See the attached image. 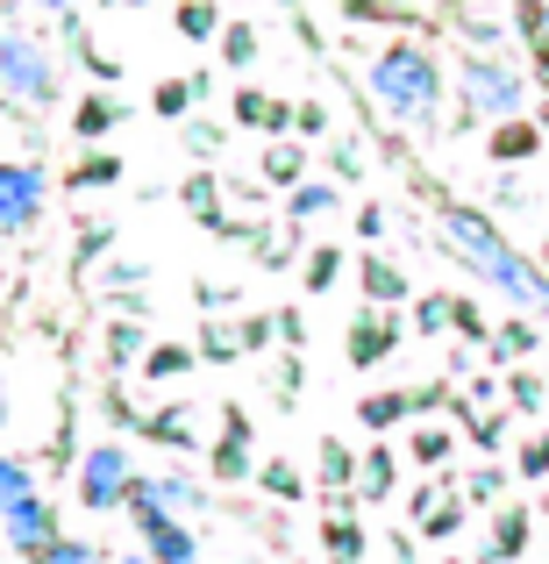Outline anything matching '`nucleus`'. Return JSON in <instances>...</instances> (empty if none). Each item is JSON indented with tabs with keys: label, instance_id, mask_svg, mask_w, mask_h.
Listing matches in <instances>:
<instances>
[{
	"label": "nucleus",
	"instance_id": "nucleus-1",
	"mask_svg": "<svg viewBox=\"0 0 549 564\" xmlns=\"http://www.w3.org/2000/svg\"><path fill=\"white\" fill-rule=\"evenodd\" d=\"M442 250H450L471 279H485L493 293H507L521 315H542V307H549V272L514 243L507 229H499L493 215H485V207L442 200Z\"/></svg>",
	"mask_w": 549,
	"mask_h": 564
},
{
	"label": "nucleus",
	"instance_id": "nucleus-2",
	"mask_svg": "<svg viewBox=\"0 0 549 564\" xmlns=\"http://www.w3.org/2000/svg\"><path fill=\"white\" fill-rule=\"evenodd\" d=\"M364 94H371V108H378L385 122L436 129L442 100H450V65H442L421 36H399L393 29V36L371 51V65H364Z\"/></svg>",
	"mask_w": 549,
	"mask_h": 564
},
{
	"label": "nucleus",
	"instance_id": "nucleus-3",
	"mask_svg": "<svg viewBox=\"0 0 549 564\" xmlns=\"http://www.w3.org/2000/svg\"><path fill=\"white\" fill-rule=\"evenodd\" d=\"M450 86H457V108H464L471 122H485V129L528 115V79H521V65H514L507 51H457Z\"/></svg>",
	"mask_w": 549,
	"mask_h": 564
},
{
	"label": "nucleus",
	"instance_id": "nucleus-4",
	"mask_svg": "<svg viewBox=\"0 0 549 564\" xmlns=\"http://www.w3.org/2000/svg\"><path fill=\"white\" fill-rule=\"evenodd\" d=\"M57 86H65V65L29 29H0V100L8 108H57Z\"/></svg>",
	"mask_w": 549,
	"mask_h": 564
},
{
	"label": "nucleus",
	"instance_id": "nucleus-5",
	"mask_svg": "<svg viewBox=\"0 0 549 564\" xmlns=\"http://www.w3.org/2000/svg\"><path fill=\"white\" fill-rule=\"evenodd\" d=\"M72 486H79V508L86 514H122L129 508V486H136V457H129V443L100 436L79 451V465H72Z\"/></svg>",
	"mask_w": 549,
	"mask_h": 564
},
{
	"label": "nucleus",
	"instance_id": "nucleus-6",
	"mask_svg": "<svg viewBox=\"0 0 549 564\" xmlns=\"http://www.w3.org/2000/svg\"><path fill=\"white\" fill-rule=\"evenodd\" d=\"M51 207V172L29 165V158H0V243L29 236Z\"/></svg>",
	"mask_w": 549,
	"mask_h": 564
},
{
	"label": "nucleus",
	"instance_id": "nucleus-7",
	"mask_svg": "<svg viewBox=\"0 0 549 564\" xmlns=\"http://www.w3.org/2000/svg\"><path fill=\"white\" fill-rule=\"evenodd\" d=\"M122 514H129V529L143 536V557H151V564H200V536H193V522L151 508V500H136V494H129Z\"/></svg>",
	"mask_w": 549,
	"mask_h": 564
},
{
	"label": "nucleus",
	"instance_id": "nucleus-8",
	"mask_svg": "<svg viewBox=\"0 0 549 564\" xmlns=\"http://www.w3.org/2000/svg\"><path fill=\"white\" fill-rule=\"evenodd\" d=\"M207 471H215L221 486L257 479V429H250L243 408H221V429H215V443H207Z\"/></svg>",
	"mask_w": 549,
	"mask_h": 564
},
{
	"label": "nucleus",
	"instance_id": "nucleus-9",
	"mask_svg": "<svg viewBox=\"0 0 549 564\" xmlns=\"http://www.w3.org/2000/svg\"><path fill=\"white\" fill-rule=\"evenodd\" d=\"M0 536H8V551L22 557V564H36L57 536H65V529H57V500H51V494H29L22 508L0 514Z\"/></svg>",
	"mask_w": 549,
	"mask_h": 564
},
{
	"label": "nucleus",
	"instance_id": "nucleus-10",
	"mask_svg": "<svg viewBox=\"0 0 549 564\" xmlns=\"http://www.w3.org/2000/svg\"><path fill=\"white\" fill-rule=\"evenodd\" d=\"M136 500H151V508H165V514H179V522H200L207 508H215V494H207L193 471L179 465H165V471H136V486H129Z\"/></svg>",
	"mask_w": 549,
	"mask_h": 564
},
{
	"label": "nucleus",
	"instance_id": "nucleus-11",
	"mask_svg": "<svg viewBox=\"0 0 549 564\" xmlns=\"http://www.w3.org/2000/svg\"><path fill=\"white\" fill-rule=\"evenodd\" d=\"M528 543H536V508H521V500H499V508H493V529H485L479 564H521Z\"/></svg>",
	"mask_w": 549,
	"mask_h": 564
},
{
	"label": "nucleus",
	"instance_id": "nucleus-12",
	"mask_svg": "<svg viewBox=\"0 0 549 564\" xmlns=\"http://www.w3.org/2000/svg\"><path fill=\"white\" fill-rule=\"evenodd\" d=\"M393 350H399V307H364V315L350 322V365H358V372H378Z\"/></svg>",
	"mask_w": 549,
	"mask_h": 564
},
{
	"label": "nucleus",
	"instance_id": "nucleus-13",
	"mask_svg": "<svg viewBox=\"0 0 549 564\" xmlns=\"http://www.w3.org/2000/svg\"><path fill=\"white\" fill-rule=\"evenodd\" d=\"M358 286H364V301H371V307H407V301H414L407 272H399L385 250H364V258H358Z\"/></svg>",
	"mask_w": 549,
	"mask_h": 564
},
{
	"label": "nucleus",
	"instance_id": "nucleus-14",
	"mask_svg": "<svg viewBox=\"0 0 549 564\" xmlns=\"http://www.w3.org/2000/svg\"><path fill=\"white\" fill-rule=\"evenodd\" d=\"M321 551H329V564H364L371 551V529L358 508H329V522H321Z\"/></svg>",
	"mask_w": 549,
	"mask_h": 564
},
{
	"label": "nucleus",
	"instance_id": "nucleus-15",
	"mask_svg": "<svg viewBox=\"0 0 549 564\" xmlns=\"http://www.w3.org/2000/svg\"><path fill=\"white\" fill-rule=\"evenodd\" d=\"M315 486H321V500L329 508H350L358 500V451H343V443H321V471H315Z\"/></svg>",
	"mask_w": 549,
	"mask_h": 564
},
{
	"label": "nucleus",
	"instance_id": "nucleus-16",
	"mask_svg": "<svg viewBox=\"0 0 549 564\" xmlns=\"http://www.w3.org/2000/svg\"><path fill=\"white\" fill-rule=\"evenodd\" d=\"M143 436L157 443V451H172V457H186V451H200V429H193V408H157V414H143Z\"/></svg>",
	"mask_w": 549,
	"mask_h": 564
},
{
	"label": "nucleus",
	"instance_id": "nucleus-17",
	"mask_svg": "<svg viewBox=\"0 0 549 564\" xmlns=\"http://www.w3.org/2000/svg\"><path fill=\"white\" fill-rule=\"evenodd\" d=\"M235 122L257 129V137H278V129H293V108H286L278 94H257V86H243V94H235Z\"/></svg>",
	"mask_w": 549,
	"mask_h": 564
},
{
	"label": "nucleus",
	"instance_id": "nucleus-18",
	"mask_svg": "<svg viewBox=\"0 0 549 564\" xmlns=\"http://www.w3.org/2000/svg\"><path fill=\"white\" fill-rule=\"evenodd\" d=\"M393 486H399V457L385 443H371L358 457V500H393Z\"/></svg>",
	"mask_w": 549,
	"mask_h": 564
},
{
	"label": "nucleus",
	"instance_id": "nucleus-19",
	"mask_svg": "<svg viewBox=\"0 0 549 564\" xmlns=\"http://www.w3.org/2000/svg\"><path fill=\"white\" fill-rule=\"evenodd\" d=\"M485 350H493V365H521V358H536V350H542V336H536V322H528V315H514V322H499V329L485 336Z\"/></svg>",
	"mask_w": 549,
	"mask_h": 564
},
{
	"label": "nucleus",
	"instance_id": "nucleus-20",
	"mask_svg": "<svg viewBox=\"0 0 549 564\" xmlns=\"http://www.w3.org/2000/svg\"><path fill=\"white\" fill-rule=\"evenodd\" d=\"M414 414V393H399V386H385V393H364L358 400V422L371 429V436H385V429H399Z\"/></svg>",
	"mask_w": 549,
	"mask_h": 564
},
{
	"label": "nucleus",
	"instance_id": "nucleus-21",
	"mask_svg": "<svg viewBox=\"0 0 549 564\" xmlns=\"http://www.w3.org/2000/svg\"><path fill=\"white\" fill-rule=\"evenodd\" d=\"M464 522H471L464 494H442V500H436L428 514H414V536H421V543H450V536H457Z\"/></svg>",
	"mask_w": 549,
	"mask_h": 564
},
{
	"label": "nucleus",
	"instance_id": "nucleus-22",
	"mask_svg": "<svg viewBox=\"0 0 549 564\" xmlns=\"http://www.w3.org/2000/svg\"><path fill=\"white\" fill-rule=\"evenodd\" d=\"M336 180H300V186H286V221H321V215H336Z\"/></svg>",
	"mask_w": 549,
	"mask_h": 564
},
{
	"label": "nucleus",
	"instance_id": "nucleus-23",
	"mask_svg": "<svg viewBox=\"0 0 549 564\" xmlns=\"http://www.w3.org/2000/svg\"><path fill=\"white\" fill-rule=\"evenodd\" d=\"M407 457H414V465H428V471H442V465L457 457V429H450V422H421V429L407 436Z\"/></svg>",
	"mask_w": 549,
	"mask_h": 564
},
{
	"label": "nucleus",
	"instance_id": "nucleus-24",
	"mask_svg": "<svg viewBox=\"0 0 549 564\" xmlns=\"http://www.w3.org/2000/svg\"><path fill=\"white\" fill-rule=\"evenodd\" d=\"M536 151H542V129L528 122V115L521 122H493V158L499 165H521V158H536Z\"/></svg>",
	"mask_w": 549,
	"mask_h": 564
},
{
	"label": "nucleus",
	"instance_id": "nucleus-25",
	"mask_svg": "<svg viewBox=\"0 0 549 564\" xmlns=\"http://www.w3.org/2000/svg\"><path fill=\"white\" fill-rule=\"evenodd\" d=\"M193 365H200V350H193V344H151V350H143V379H157V386L186 379Z\"/></svg>",
	"mask_w": 549,
	"mask_h": 564
},
{
	"label": "nucleus",
	"instance_id": "nucleus-26",
	"mask_svg": "<svg viewBox=\"0 0 549 564\" xmlns=\"http://www.w3.org/2000/svg\"><path fill=\"white\" fill-rule=\"evenodd\" d=\"M114 122H122V100H108V94L79 100V115H72V129H79L86 143H108V137H114Z\"/></svg>",
	"mask_w": 549,
	"mask_h": 564
},
{
	"label": "nucleus",
	"instance_id": "nucleus-27",
	"mask_svg": "<svg viewBox=\"0 0 549 564\" xmlns=\"http://www.w3.org/2000/svg\"><path fill=\"white\" fill-rule=\"evenodd\" d=\"M457 494H464V508H499L507 500V465H471Z\"/></svg>",
	"mask_w": 549,
	"mask_h": 564
},
{
	"label": "nucleus",
	"instance_id": "nucleus-28",
	"mask_svg": "<svg viewBox=\"0 0 549 564\" xmlns=\"http://www.w3.org/2000/svg\"><path fill=\"white\" fill-rule=\"evenodd\" d=\"M499 400H507V414H542L549 386H542V372H521V365H507V386H499Z\"/></svg>",
	"mask_w": 549,
	"mask_h": 564
},
{
	"label": "nucleus",
	"instance_id": "nucleus-29",
	"mask_svg": "<svg viewBox=\"0 0 549 564\" xmlns=\"http://www.w3.org/2000/svg\"><path fill=\"white\" fill-rule=\"evenodd\" d=\"M257 486H264V500H286V508L307 500V479L286 465V457H257Z\"/></svg>",
	"mask_w": 549,
	"mask_h": 564
},
{
	"label": "nucleus",
	"instance_id": "nucleus-30",
	"mask_svg": "<svg viewBox=\"0 0 549 564\" xmlns=\"http://www.w3.org/2000/svg\"><path fill=\"white\" fill-rule=\"evenodd\" d=\"M143 350H151V344H143V322H108V365H114V372H129V365H143Z\"/></svg>",
	"mask_w": 549,
	"mask_h": 564
},
{
	"label": "nucleus",
	"instance_id": "nucleus-31",
	"mask_svg": "<svg viewBox=\"0 0 549 564\" xmlns=\"http://www.w3.org/2000/svg\"><path fill=\"white\" fill-rule=\"evenodd\" d=\"M29 494H43V486H36V471H29L14 451H0V514H8V508H22Z\"/></svg>",
	"mask_w": 549,
	"mask_h": 564
},
{
	"label": "nucleus",
	"instance_id": "nucleus-32",
	"mask_svg": "<svg viewBox=\"0 0 549 564\" xmlns=\"http://www.w3.org/2000/svg\"><path fill=\"white\" fill-rule=\"evenodd\" d=\"M264 180H272L278 193L300 186L307 180V151H300V143H272V151H264Z\"/></svg>",
	"mask_w": 549,
	"mask_h": 564
},
{
	"label": "nucleus",
	"instance_id": "nucleus-33",
	"mask_svg": "<svg viewBox=\"0 0 549 564\" xmlns=\"http://www.w3.org/2000/svg\"><path fill=\"white\" fill-rule=\"evenodd\" d=\"M414 8H421V0H343V14L350 22H414Z\"/></svg>",
	"mask_w": 549,
	"mask_h": 564
},
{
	"label": "nucleus",
	"instance_id": "nucleus-34",
	"mask_svg": "<svg viewBox=\"0 0 549 564\" xmlns=\"http://www.w3.org/2000/svg\"><path fill=\"white\" fill-rule=\"evenodd\" d=\"M414 329H421V336H450V329H457V301H450V293H428V301H414Z\"/></svg>",
	"mask_w": 549,
	"mask_h": 564
},
{
	"label": "nucleus",
	"instance_id": "nucleus-35",
	"mask_svg": "<svg viewBox=\"0 0 549 564\" xmlns=\"http://www.w3.org/2000/svg\"><path fill=\"white\" fill-rule=\"evenodd\" d=\"M193 350H200V365H235V358H243V344H235V329H229V322H207Z\"/></svg>",
	"mask_w": 549,
	"mask_h": 564
},
{
	"label": "nucleus",
	"instance_id": "nucleus-36",
	"mask_svg": "<svg viewBox=\"0 0 549 564\" xmlns=\"http://www.w3.org/2000/svg\"><path fill=\"white\" fill-rule=\"evenodd\" d=\"M179 36L215 43L221 36V8H215V0H186V8H179Z\"/></svg>",
	"mask_w": 549,
	"mask_h": 564
},
{
	"label": "nucleus",
	"instance_id": "nucleus-37",
	"mask_svg": "<svg viewBox=\"0 0 549 564\" xmlns=\"http://www.w3.org/2000/svg\"><path fill=\"white\" fill-rule=\"evenodd\" d=\"M193 94H207V79H165V86L151 94V108L165 115V122H179V115L193 108Z\"/></svg>",
	"mask_w": 549,
	"mask_h": 564
},
{
	"label": "nucleus",
	"instance_id": "nucleus-38",
	"mask_svg": "<svg viewBox=\"0 0 549 564\" xmlns=\"http://www.w3.org/2000/svg\"><path fill=\"white\" fill-rule=\"evenodd\" d=\"M36 564H108V551H100L94 536H57L51 551H43Z\"/></svg>",
	"mask_w": 549,
	"mask_h": 564
},
{
	"label": "nucleus",
	"instance_id": "nucleus-39",
	"mask_svg": "<svg viewBox=\"0 0 549 564\" xmlns=\"http://www.w3.org/2000/svg\"><path fill=\"white\" fill-rule=\"evenodd\" d=\"M514 471H521L528 486H542V479H549V429H536V436L514 451Z\"/></svg>",
	"mask_w": 549,
	"mask_h": 564
},
{
	"label": "nucleus",
	"instance_id": "nucleus-40",
	"mask_svg": "<svg viewBox=\"0 0 549 564\" xmlns=\"http://www.w3.org/2000/svg\"><path fill=\"white\" fill-rule=\"evenodd\" d=\"M221 57H229V65H257V29L250 22H221Z\"/></svg>",
	"mask_w": 549,
	"mask_h": 564
},
{
	"label": "nucleus",
	"instance_id": "nucleus-41",
	"mask_svg": "<svg viewBox=\"0 0 549 564\" xmlns=\"http://www.w3.org/2000/svg\"><path fill=\"white\" fill-rule=\"evenodd\" d=\"M114 180H122V158H114V151H94L79 172H72V186H86V193H100V186H114Z\"/></svg>",
	"mask_w": 549,
	"mask_h": 564
},
{
	"label": "nucleus",
	"instance_id": "nucleus-42",
	"mask_svg": "<svg viewBox=\"0 0 549 564\" xmlns=\"http://www.w3.org/2000/svg\"><path fill=\"white\" fill-rule=\"evenodd\" d=\"M336 279H343V250H336V243H321L315 258H307V293H329Z\"/></svg>",
	"mask_w": 549,
	"mask_h": 564
},
{
	"label": "nucleus",
	"instance_id": "nucleus-43",
	"mask_svg": "<svg viewBox=\"0 0 549 564\" xmlns=\"http://www.w3.org/2000/svg\"><path fill=\"white\" fill-rule=\"evenodd\" d=\"M186 207H193V215H207L215 229H229V215H221V193H215V180H207V172H200V180H186Z\"/></svg>",
	"mask_w": 549,
	"mask_h": 564
},
{
	"label": "nucleus",
	"instance_id": "nucleus-44",
	"mask_svg": "<svg viewBox=\"0 0 549 564\" xmlns=\"http://www.w3.org/2000/svg\"><path fill=\"white\" fill-rule=\"evenodd\" d=\"M385 229H393V215H385L378 200H364V207H358V236H364L371 250H378V243H385Z\"/></svg>",
	"mask_w": 549,
	"mask_h": 564
},
{
	"label": "nucleus",
	"instance_id": "nucleus-45",
	"mask_svg": "<svg viewBox=\"0 0 549 564\" xmlns=\"http://www.w3.org/2000/svg\"><path fill=\"white\" fill-rule=\"evenodd\" d=\"M108 243H114V221H86V229H79V264H94Z\"/></svg>",
	"mask_w": 549,
	"mask_h": 564
},
{
	"label": "nucleus",
	"instance_id": "nucleus-46",
	"mask_svg": "<svg viewBox=\"0 0 549 564\" xmlns=\"http://www.w3.org/2000/svg\"><path fill=\"white\" fill-rule=\"evenodd\" d=\"M329 172H336V180H364V151H358V143H336V151H329Z\"/></svg>",
	"mask_w": 549,
	"mask_h": 564
},
{
	"label": "nucleus",
	"instance_id": "nucleus-47",
	"mask_svg": "<svg viewBox=\"0 0 549 564\" xmlns=\"http://www.w3.org/2000/svg\"><path fill=\"white\" fill-rule=\"evenodd\" d=\"M293 129H300V137H329V115H321V100H300V108H293Z\"/></svg>",
	"mask_w": 549,
	"mask_h": 564
},
{
	"label": "nucleus",
	"instance_id": "nucleus-48",
	"mask_svg": "<svg viewBox=\"0 0 549 564\" xmlns=\"http://www.w3.org/2000/svg\"><path fill=\"white\" fill-rule=\"evenodd\" d=\"M450 301H457V329H464L471 344H485V336H493V329H485V315H479V307L464 301V293H450Z\"/></svg>",
	"mask_w": 549,
	"mask_h": 564
},
{
	"label": "nucleus",
	"instance_id": "nucleus-49",
	"mask_svg": "<svg viewBox=\"0 0 549 564\" xmlns=\"http://www.w3.org/2000/svg\"><path fill=\"white\" fill-rule=\"evenodd\" d=\"M393 564H421V536H393Z\"/></svg>",
	"mask_w": 549,
	"mask_h": 564
},
{
	"label": "nucleus",
	"instance_id": "nucleus-50",
	"mask_svg": "<svg viewBox=\"0 0 549 564\" xmlns=\"http://www.w3.org/2000/svg\"><path fill=\"white\" fill-rule=\"evenodd\" d=\"M8 422H14V400H8V386H0V436H8Z\"/></svg>",
	"mask_w": 549,
	"mask_h": 564
},
{
	"label": "nucleus",
	"instance_id": "nucleus-51",
	"mask_svg": "<svg viewBox=\"0 0 549 564\" xmlns=\"http://www.w3.org/2000/svg\"><path fill=\"white\" fill-rule=\"evenodd\" d=\"M43 8H51L57 22H65V14H79V0H43Z\"/></svg>",
	"mask_w": 549,
	"mask_h": 564
},
{
	"label": "nucleus",
	"instance_id": "nucleus-52",
	"mask_svg": "<svg viewBox=\"0 0 549 564\" xmlns=\"http://www.w3.org/2000/svg\"><path fill=\"white\" fill-rule=\"evenodd\" d=\"M108 564H151V557H143V551H122V557H108Z\"/></svg>",
	"mask_w": 549,
	"mask_h": 564
},
{
	"label": "nucleus",
	"instance_id": "nucleus-53",
	"mask_svg": "<svg viewBox=\"0 0 549 564\" xmlns=\"http://www.w3.org/2000/svg\"><path fill=\"white\" fill-rule=\"evenodd\" d=\"M536 65H542V72H549V51H542V57H536Z\"/></svg>",
	"mask_w": 549,
	"mask_h": 564
},
{
	"label": "nucleus",
	"instance_id": "nucleus-54",
	"mask_svg": "<svg viewBox=\"0 0 549 564\" xmlns=\"http://www.w3.org/2000/svg\"><path fill=\"white\" fill-rule=\"evenodd\" d=\"M442 564H464V557H442Z\"/></svg>",
	"mask_w": 549,
	"mask_h": 564
},
{
	"label": "nucleus",
	"instance_id": "nucleus-55",
	"mask_svg": "<svg viewBox=\"0 0 549 564\" xmlns=\"http://www.w3.org/2000/svg\"><path fill=\"white\" fill-rule=\"evenodd\" d=\"M542 514H549V494H542Z\"/></svg>",
	"mask_w": 549,
	"mask_h": 564
},
{
	"label": "nucleus",
	"instance_id": "nucleus-56",
	"mask_svg": "<svg viewBox=\"0 0 549 564\" xmlns=\"http://www.w3.org/2000/svg\"><path fill=\"white\" fill-rule=\"evenodd\" d=\"M542 350H549V344H542ZM542 379H549V372H542Z\"/></svg>",
	"mask_w": 549,
	"mask_h": 564
},
{
	"label": "nucleus",
	"instance_id": "nucleus-57",
	"mask_svg": "<svg viewBox=\"0 0 549 564\" xmlns=\"http://www.w3.org/2000/svg\"><path fill=\"white\" fill-rule=\"evenodd\" d=\"M0 8H8V0H0Z\"/></svg>",
	"mask_w": 549,
	"mask_h": 564
},
{
	"label": "nucleus",
	"instance_id": "nucleus-58",
	"mask_svg": "<svg viewBox=\"0 0 549 564\" xmlns=\"http://www.w3.org/2000/svg\"><path fill=\"white\" fill-rule=\"evenodd\" d=\"M542 8H549V0H542Z\"/></svg>",
	"mask_w": 549,
	"mask_h": 564
}]
</instances>
